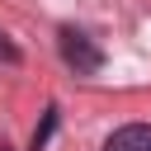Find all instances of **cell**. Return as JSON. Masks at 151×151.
Returning a JSON list of instances; mask_svg holds the SVG:
<instances>
[{
    "label": "cell",
    "mask_w": 151,
    "mask_h": 151,
    "mask_svg": "<svg viewBox=\"0 0 151 151\" xmlns=\"http://www.w3.org/2000/svg\"><path fill=\"white\" fill-rule=\"evenodd\" d=\"M57 47H61V61H66L76 76H99V71H104V52H99L80 28H61Z\"/></svg>",
    "instance_id": "cell-1"
},
{
    "label": "cell",
    "mask_w": 151,
    "mask_h": 151,
    "mask_svg": "<svg viewBox=\"0 0 151 151\" xmlns=\"http://www.w3.org/2000/svg\"><path fill=\"white\" fill-rule=\"evenodd\" d=\"M104 151H151V123H127V127H118V132L104 142Z\"/></svg>",
    "instance_id": "cell-2"
},
{
    "label": "cell",
    "mask_w": 151,
    "mask_h": 151,
    "mask_svg": "<svg viewBox=\"0 0 151 151\" xmlns=\"http://www.w3.org/2000/svg\"><path fill=\"white\" fill-rule=\"evenodd\" d=\"M57 118H61V113H57V104H47V113H42V123L33 127V151H42V146L52 142V132H57Z\"/></svg>",
    "instance_id": "cell-3"
},
{
    "label": "cell",
    "mask_w": 151,
    "mask_h": 151,
    "mask_svg": "<svg viewBox=\"0 0 151 151\" xmlns=\"http://www.w3.org/2000/svg\"><path fill=\"white\" fill-rule=\"evenodd\" d=\"M0 57H5V61H19V52H14V47H9L5 38H0Z\"/></svg>",
    "instance_id": "cell-4"
},
{
    "label": "cell",
    "mask_w": 151,
    "mask_h": 151,
    "mask_svg": "<svg viewBox=\"0 0 151 151\" xmlns=\"http://www.w3.org/2000/svg\"><path fill=\"white\" fill-rule=\"evenodd\" d=\"M0 151H9V146H5V142H0Z\"/></svg>",
    "instance_id": "cell-5"
}]
</instances>
